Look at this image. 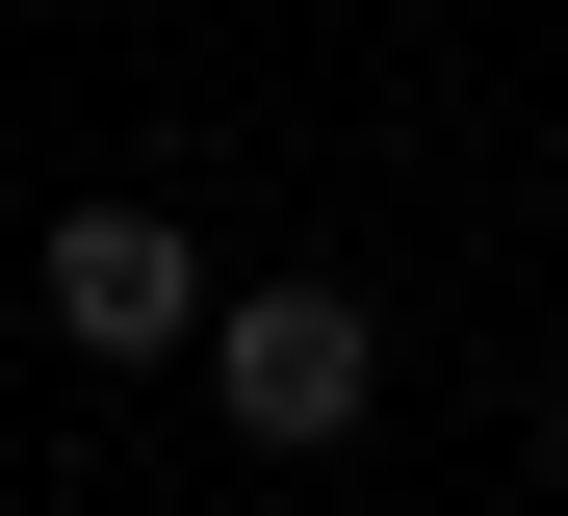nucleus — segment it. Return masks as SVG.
Here are the masks:
<instances>
[{
  "label": "nucleus",
  "mask_w": 568,
  "mask_h": 516,
  "mask_svg": "<svg viewBox=\"0 0 568 516\" xmlns=\"http://www.w3.org/2000/svg\"><path fill=\"white\" fill-rule=\"evenodd\" d=\"M181 362H207V413H233L258 465H311V439H362V387H388V336H362L336 284H233V310H207Z\"/></svg>",
  "instance_id": "nucleus-1"
},
{
  "label": "nucleus",
  "mask_w": 568,
  "mask_h": 516,
  "mask_svg": "<svg viewBox=\"0 0 568 516\" xmlns=\"http://www.w3.org/2000/svg\"><path fill=\"white\" fill-rule=\"evenodd\" d=\"M52 336H78V362H181V336H207L181 206H52Z\"/></svg>",
  "instance_id": "nucleus-2"
},
{
  "label": "nucleus",
  "mask_w": 568,
  "mask_h": 516,
  "mask_svg": "<svg viewBox=\"0 0 568 516\" xmlns=\"http://www.w3.org/2000/svg\"><path fill=\"white\" fill-rule=\"evenodd\" d=\"M542 490H568V413H542Z\"/></svg>",
  "instance_id": "nucleus-3"
}]
</instances>
